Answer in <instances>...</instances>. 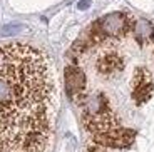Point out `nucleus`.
<instances>
[{"label": "nucleus", "mask_w": 154, "mask_h": 152, "mask_svg": "<svg viewBox=\"0 0 154 152\" xmlns=\"http://www.w3.org/2000/svg\"><path fill=\"white\" fill-rule=\"evenodd\" d=\"M59 92L42 50L0 47V152H49Z\"/></svg>", "instance_id": "obj_1"}, {"label": "nucleus", "mask_w": 154, "mask_h": 152, "mask_svg": "<svg viewBox=\"0 0 154 152\" xmlns=\"http://www.w3.org/2000/svg\"><path fill=\"white\" fill-rule=\"evenodd\" d=\"M121 65H122L121 59L114 52H109L97 60V70L100 74H109V72H116L117 68H121Z\"/></svg>", "instance_id": "obj_4"}, {"label": "nucleus", "mask_w": 154, "mask_h": 152, "mask_svg": "<svg viewBox=\"0 0 154 152\" xmlns=\"http://www.w3.org/2000/svg\"><path fill=\"white\" fill-rule=\"evenodd\" d=\"M66 87H67V94L72 99H79L81 95H84L85 75L79 67L69 65L66 68Z\"/></svg>", "instance_id": "obj_3"}, {"label": "nucleus", "mask_w": 154, "mask_h": 152, "mask_svg": "<svg viewBox=\"0 0 154 152\" xmlns=\"http://www.w3.org/2000/svg\"><path fill=\"white\" fill-rule=\"evenodd\" d=\"M132 25H134V22L126 14H122V12L109 14V15L102 17L99 20L100 32L106 35H122V34L131 30Z\"/></svg>", "instance_id": "obj_2"}, {"label": "nucleus", "mask_w": 154, "mask_h": 152, "mask_svg": "<svg viewBox=\"0 0 154 152\" xmlns=\"http://www.w3.org/2000/svg\"><path fill=\"white\" fill-rule=\"evenodd\" d=\"M132 30H134L136 37H137L139 40H144V38L147 40V37L152 34L154 27H152V23H151L149 20H137V22L132 25Z\"/></svg>", "instance_id": "obj_5"}]
</instances>
